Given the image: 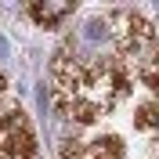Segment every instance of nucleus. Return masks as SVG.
<instances>
[{"mask_svg":"<svg viewBox=\"0 0 159 159\" xmlns=\"http://www.w3.org/2000/svg\"><path fill=\"white\" fill-rule=\"evenodd\" d=\"M123 90H127V76L109 58L80 61L69 51L54 58V109L65 119L94 123L98 116L116 109Z\"/></svg>","mask_w":159,"mask_h":159,"instance_id":"obj_1","label":"nucleus"},{"mask_svg":"<svg viewBox=\"0 0 159 159\" xmlns=\"http://www.w3.org/2000/svg\"><path fill=\"white\" fill-rule=\"evenodd\" d=\"M0 90H4V76H0Z\"/></svg>","mask_w":159,"mask_h":159,"instance_id":"obj_7","label":"nucleus"},{"mask_svg":"<svg viewBox=\"0 0 159 159\" xmlns=\"http://www.w3.org/2000/svg\"><path fill=\"white\" fill-rule=\"evenodd\" d=\"M101 22H105L109 40H116L119 54L130 61V69L148 87H156V33H152V25L127 7H116L109 15H101Z\"/></svg>","mask_w":159,"mask_h":159,"instance_id":"obj_2","label":"nucleus"},{"mask_svg":"<svg viewBox=\"0 0 159 159\" xmlns=\"http://www.w3.org/2000/svg\"><path fill=\"white\" fill-rule=\"evenodd\" d=\"M61 159H123V145H119V138H94L87 145L65 141Z\"/></svg>","mask_w":159,"mask_h":159,"instance_id":"obj_4","label":"nucleus"},{"mask_svg":"<svg viewBox=\"0 0 159 159\" xmlns=\"http://www.w3.org/2000/svg\"><path fill=\"white\" fill-rule=\"evenodd\" d=\"M138 127H145V130H152V127H156V105H152V101L138 112Z\"/></svg>","mask_w":159,"mask_h":159,"instance_id":"obj_6","label":"nucleus"},{"mask_svg":"<svg viewBox=\"0 0 159 159\" xmlns=\"http://www.w3.org/2000/svg\"><path fill=\"white\" fill-rule=\"evenodd\" d=\"M36 156V141H33L29 119L22 109H11L0 119V159H33Z\"/></svg>","mask_w":159,"mask_h":159,"instance_id":"obj_3","label":"nucleus"},{"mask_svg":"<svg viewBox=\"0 0 159 159\" xmlns=\"http://www.w3.org/2000/svg\"><path fill=\"white\" fill-rule=\"evenodd\" d=\"M72 7H76V4H69V0H65V4H33L29 15L40 22V25H58L65 15H72Z\"/></svg>","mask_w":159,"mask_h":159,"instance_id":"obj_5","label":"nucleus"}]
</instances>
